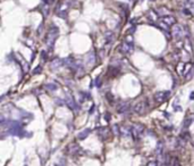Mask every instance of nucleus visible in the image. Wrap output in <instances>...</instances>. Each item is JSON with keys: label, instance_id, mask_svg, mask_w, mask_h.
Here are the masks:
<instances>
[{"label": "nucleus", "instance_id": "nucleus-7", "mask_svg": "<svg viewBox=\"0 0 194 166\" xmlns=\"http://www.w3.org/2000/svg\"><path fill=\"white\" fill-rule=\"evenodd\" d=\"M119 52L120 53H124V55H129V53H132L133 51H134V44L133 43H128V42H124L122 43L120 46H119L118 48Z\"/></svg>", "mask_w": 194, "mask_h": 166}, {"label": "nucleus", "instance_id": "nucleus-35", "mask_svg": "<svg viewBox=\"0 0 194 166\" xmlns=\"http://www.w3.org/2000/svg\"><path fill=\"white\" fill-rule=\"evenodd\" d=\"M151 1H155V0H151Z\"/></svg>", "mask_w": 194, "mask_h": 166}, {"label": "nucleus", "instance_id": "nucleus-20", "mask_svg": "<svg viewBox=\"0 0 194 166\" xmlns=\"http://www.w3.org/2000/svg\"><path fill=\"white\" fill-rule=\"evenodd\" d=\"M41 72H42V66H36L35 68H34V70H33V72H32V74H34V75H35V74H39V73H41Z\"/></svg>", "mask_w": 194, "mask_h": 166}, {"label": "nucleus", "instance_id": "nucleus-12", "mask_svg": "<svg viewBox=\"0 0 194 166\" xmlns=\"http://www.w3.org/2000/svg\"><path fill=\"white\" fill-rule=\"evenodd\" d=\"M109 131L107 127H101L100 129V131H99V136H100V139H101V141H106V140L109 138Z\"/></svg>", "mask_w": 194, "mask_h": 166}, {"label": "nucleus", "instance_id": "nucleus-16", "mask_svg": "<svg viewBox=\"0 0 194 166\" xmlns=\"http://www.w3.org/2000/svg\"><path fill=\"white\" fill-rule=\"evenodd\" d=\"M148 18L151 22H157V20H158V14H157V11L153 9H150L148 11Z\"/></svg>", "mask_w": 194, "mask_h": 166}, {"label": "nucleus", "instance_id": "nucleus-29", "mask_svg": "<svg viewBox=\"0 0 194 166\" xmlns=\"http://www.w3.org/2000/svg\"><path fill=\"white\" fill-rule=\"evenodd\" d=\"M42 30H43V24H41V25H40L39 26V29H38V33H41V32H42Z\"/></svg>", "mask_w": 194, "mask_h": 166}, {"label": "nucleus", "instance_id": "nucleus-17", "mask_svg": "<svg viewBox=\"0 0 194 166\" xmlns=\"http://www.w3.org/2000/svg\"><path fill=\"white\" fill-rule=\"evenodd\" d=\"M97 60V56H96V51H90L89 55H87V63L90 64V65H93V64L96 63Z\"/></svg>", "mask_w": 194, "mask_h": 166}, {"label": "nucleus", "instance_id": "nucleus-19", "mask_svg": "<svg viewBox=\"0 0 194 166\" xmlns=\"http://www.w3.org/2000/svg\"><path fill=\"white\" fill-rule=\"evenodd\" d=\"M47 90H49V91H56L58 89V85L55 84V83H49V84H47L46 85Z\"/></svg>", "mask_w": 194, "mask_h": 166}, {"label": "nucleus", "instance_id": "nucleus-26", "mask_svg": "<svg viewBox=\"0 0 194 166\" xmlns=\"http://www.w3.org/2000/svg\"><path fill=\"white\" fill-rule=\"evenodd\" d=\"M96 110V105H92V107H91V109H90V112H89V114L90 115H92L93 114V112Z\"/></svg>", "mask_w": 194, "mask_h": 166}, {"label": "nucleus", "instance_id": "nucleus-21", "mask_svg": "<svg viewBox=\"0 0 194 166\" xmlns=\"http://www.w3.org/2000/svg\"><path fill=\"white\" fill-rule=\"evenodd\" d=\"M192 124V118L190 117V118H186L184 122V127L185 129H187V127H190V125Z\"/></svg>", "mask_w": 194, "mask_h": 166}, {"label": "nucleus", "instance_id": "nucleus-3", "mask_svg": "<svg viewBox=\"0 0 194 166\" xmlns=\"http://www.w3.org/2000/svg\"><path fill=\"white\" fill-rule=\"evenodd\" d=\"M73 5V0H65L57 6L56 8V15L60 18H66L68 15V10Z\"/></svg>", "mask_w": 194, "mask_h": 166}, {"label": "nucleus", "instance_id": "nucleus-14", "mask_svg": "<svg viewBox=\"0 0 194 166\" xmlns=\"http://www.w3.org/2000/svg\"><path fill=\"white\" fill-rule=\"evenodd\" d=\"M90 133H91V130H90V129L83 130V131H81V132L77 134L76 139L79 140V141H82V140H85V138H87V136H89Z\"/></svg>", "mask_w": 194, "mask_h": 166}, {"label": "nucleus", "instance_id": "nucleus-11", "mask_svg": "<svg viewBox=\"0 0 194 166\" xmlns=\"http://www.w3.org/2000/svg\"><path fill=\"white\" fill-rule=\"evenodd\" d=\"M128 109H129V104H128V103H125V101L120 103L118 106H117V112H118L119 114L126 113V112H127Z\"/></svg>", "mask_w": 194, "mask_h": 166}, {"label": "nucleus", "instance_id": "nucleus-24", "mask_svg": "<svg viewBox=\"0 0 194 166\" xmlns=\"http://www.w3.org/2000/svg\"><path fill=\"white\" fill-rule=\"evenodd\" d=\"M106 97H107V99H108L110 103H112V100H114V97L111 96V93H107V94H106Z\"/></svg>", "mask_w": 194, "mask_h": 166}, {"label": "nucleus", "instance_id": "nucleus-9", "mask_svg": "<svg viewBox=\"0 0 194 166\" xmlns=\"http://www.w3.org/2000/svg\"><path fill=\"white\" fill-rule=\"evenodd\" d=\"M66 149H67V153L73 155V156L77 155V153L81 151V148L76 145V142H73V143H70V145H68V147H67Z\"/></svg>", "mask_w": 194, "mask_h": 166}, {"label": "nucleus", "instance_id": "nucleus-2", "mask_svg": "<svg viewBox=\"0 0 194 166\" xmlns=\"http://www.w3.org/2000/svg\"><path fill=\"white\" fill-rule=\"evenodd\" d=\"M157 23L164 31H168L174 24H176V18L171 15H164L157 20Z\"/></svg>", "mask_w": 194, "mask_h": 166}, {"label": "nucleus", "instance_id": "nucleus-34", "mask_svg": "<svg viewBox=\"0 0 194 166\" xmlns=\"http://www.w3.org/2000/svg\"><path fill=\"white\" fill-rule=\"evenodd\" d=\"M3 121H5V118H3V116H1V115H0V123H2Z\"/></svg>", "mask_w": 194, "mask_h": 166}, {"label": "nucleus", "instance_id": "nucleus-13", "mask_svg": "<svg viewBox=\"0 0 194 166\" xmlns=\"http://www.w3.org/2000/svg\"><path fill=\"white\" fill-rule=\"evenodd\" d=\"M193 7H194V0H183L182 1V9H190L193 11Z\"/></svg>", "mask_w": 194, "mask_h": 166}, {"label": "nucleus", "instance_id": "nucleus-23", "mask_svg": "<svg viewBox=\"0 0 194 166\" xmlns=\"http://www.w3.org/2000/svg\"><path fill=\"white\" fill-rule=\"evenodd\" d=\"M192 75H193V70H191L187 74H186V75H185V76H186V80H191V79H192Z\"/></svg>", "mask_w": 194, "mask_h": 166}, {"label": "nucleus", "instance_id": "nucleus-8", "mask_svg": "<svg viewBox=\"0 0 194 166\" xmlns=\"http://www.w3.org/2000/svg\"><path fill=\"white\" fill-rule=\"evenodd\" d=\"M65 104L67 105V107H69L72 110H79V106L75 103V100L70 94H67L65 99Z\"/></svg>", "mask_w": 194, "mask_h": 166}, {"label": "nucleus", "instance_id": "nucleus-15", "mask_svg": "<svg viewBox=\"0 0 194 166\" xmlns=\"http://www.w3.org/2000/svg\"><path fill=\"white\" fill-rule=\"evenodd\" d=\"M63 66V59H60V58H55V59L50 63V67L52 68V70H57V68H59V67Z\"/></svg>", "mask_w": 194, "mask_h": 166}, {"label": "nucleus", "instance_id": "nucleus-32", "mask_svg": "<svg viewBox=\"0 0 194 166\" xmlns=\"http://www.w3.org/2000/svg\"><path fill=\"white\" fill-rule=\"evenodd\" d=\"M106 120L107 121L110 120V115H109V114H106Z\"/></svg>", "mask_w": 194, "mask_h": 166}, {"label": "nucleus", "instance_id": "nucleus-25", "mask_svg": "<svg viewBox=\"0 0 194 166\" xmlns=\"http://www.w3.org/2000/svg\"><path fill=\"white\" fill-rule=\"evenodd\" d=\"M56 104L57 105H59V106H63L64 104H65V101L61 100V99H56Z\"/></svg>", "mask_w": 194, "mask_h": 166}, {"label": "nucleus", "instance_id": "nucleus-31", "mask_svg": "<svg viewBox=\"0 0 194 166\" xmlns=\"http://www.w3.org/2000/svg\"><path fill=\"white\" fill-rule=\"evenodd\" d=\"M148 166H157V162H150L148 164Z\"/></svg>", "mask_w": 194, "mask_h": 166}, {"label": "nucleus", "instance_id": "nucleus-18", "mask_svg": "<svg viewBox=\"0 0 194 166\" xmlns=\"http://www.w3.org/2000/svg\"><path fill=\"white\" fill-rule=\"evenodd\" d=\"M164 142L162 141H158V145H157V154H158V156H161L162 153H164Z\"/></svg>", "mask_w": 194, "mask_h": 166}, {"label": "nucleus", "instance_id": "nucleus-30", "mask_svg": "<svg viewBox=\"0 0 194 166\" xmlns=\"http://www.w3.org/2000/svg\"><path fill=\"white\" fill-rule=\"evenodd\" d=\"M96 85L100 86V77H97V79H96Z\"/></svg>", "mask_w": 194, "mask_h": 166}, {"label": "nucleus", "instance_id": "nucleus-22", "mask_svg": "<svg viewBox=\"0 0 194 166\" xmlns=\"http://www.w3.org/2000/svg\"><path fill=\"white\" fill-rule=\"evenodd\" d=\"M112 133L114 134H119V126L117 125V124H115V125H112Z\"/></svg>", "mask_w": 194, "mask_h": 166}, {"label": "nucleus", "instance_id": "nucleus-33", "mask_svg": "<svg viewBox=\"0 0 194 166\" xmlns=\"http://www.w3.org/2000/svg\"><path fill=\"white\" fill-rule=\"evenodd\" d=\"M193 97H194V92H191V94H190V99L193 100Z\"/></svg>", "mask_w": 194, "mask_h": 166}, {"label": "nucleus", "instance_id": "nucleus-1", "mask_svg": "<svg viewBox=\"0 0 194 166\" xmlns=\"http://www.w3.org/2000/svg\"><path fill=\"white\" fill-rule=\"evenodd\" d=\"M59 35V30H58V27L52 25V26L49 29L48 31V33H47V37H46V44L48 46L50 50L53 48L55 46V42H56L57 38Z\"/></svg>", "mask_w": 194, "mask_h": 166}, {"label": "nucleus", "instance_id": "nucleus-4", "mask_svg": "<svg viewBox=\"0 0 194 166\" xmlns=\"http://www.w3.org/2000/svg\"><path fill=\"white\" fill-rule=\"evenodd\" d=\"M133 110H134V113L138 114V115L145 114V112L148 110V101L146 100H140L137 103H135L134 106H133Z\"/></svg>", "mask_w": 194, "mask_h": 166}, {"label": "nucleus", "instance_id": "nucleus-6", "mask_svg": "<svg viewBox=\"0 0 194 166\" xmlns=\"http://www.w3.org/2000/svg\"><path fill=\"white\" fill-rule=\"evenodd\" d=\"M169 96H170V91H158L155 93L153 98L157 104H162L169 98Z\"/></svg>", "mask_w": 194, "mask_h": 166}, {"label": "nucleus", "instance_id": "nucleus-28", "mask_svg": "<svg viewBox=\"0 0 194 166\" xmlns=\"http://www.w3.org/2000/svg\"><path fill=\"white\" fill-rule=\"evenodd\" d=\"M41 55H42V59L43 60H47V52H46V51H42V52H41Z\"/></svg>", "mask_w": 194, "mask_h": 166}, {"label": "nucleus", "instance_id": "nucleus-27", "mask_svg": "<svg viewBox=\"0 0 194 166\" xmlns=\"http://www.w3.org/2000/svg\"><path fill=\"white\" fill-rule=\"evenodd\" d=\"M48 11H49V7H44V8H43V15H44V16H47Z\"/></svg>", "mask_w": 194, "mask_h": 166}, {"label": "nucleus", "instance_id": "nucleus-5", "mask_svg": "<svg viewBox=\"0 0 194 166\" xmlns=\"http://www.w3.org/2000/svg\"><path fill=\"white\" fill-rule=\"evenodd\" d=\"M171 35L174 38L175 40H181L182 38L184 37V30H183V27L181 25H178V24H174L173 27H171Z\"/></svg>", "mask_w": 194, "mask_h": 166}, {"label": "nucleus", "instance_id": "nucleus-10", "mask_svg": "<svg viewBox=\"0 0 194 166\" xmlns=\"http://www.w3.org/2000/svg\"><path fill=\"white\" fill-rule=\"evenodd\" d=\"M103 37H105L106 44H111V43L115 41V39H116V35H115V33H114L112 31H107Z\"/></svg>", "mask_w": 194, "mask_h": 166}]
</instances>
